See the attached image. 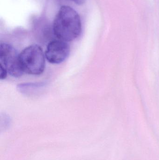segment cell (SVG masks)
Returning <instances> with one entry per match:
<instances>
[{
	"mask_svg": "<svg viewBox=\"0 0 159 160\" xmlns=\"http://www.w3.org/2000/svg\"><path fill=\"white\" fill-rule=\"evenodd\" d=\"M53 34L57 39L66 42L77 38L82 32L80 16L69 6L61 7L52 24Z\"/></svg>",
	"mask_w": 159,
	"mask_h": 160,
	"instance_id": "1",
	"label": "cell"
},
{
	"mask_svg": "<svg viewBox=\"0 0 159 160\" xmlns=\"http://www.w3.org/2000/svg\"><path fill=\"white\" fill-rule=\"evenodd\" d=\"M21 66L24 73L37 76L44 71L45 56L43 49L36 44L26 47L19 53Z\"/></svg>",
	"mask_w": 159,
	"mask_h": 160,
	"instance_id": "2",
	"label": "cell"
},
{
	"mask_svg": "<svg viewBox=\"0 0 159 160\" xmlns=\"http://www.w3.org/2000/svg\"><path fill=\"white\" fill-rule=\"evenodd\" d=\"M0 67L14 78H19L24 73L20 63L19 53L10 44L3 43L0 45Z\"/></svg>",
	"mask_w": 159,
	"mask_h": 160,
	"instance_id": "3",
	"label": "cell"
},
{
	"mask_svg": "<svg viewBox=\"0 0 159 160\" xmlns=\"http://www.w3.org/2000/svg\"><path fill=\"white\" fill-rule=\"evenodd\" d=\"M70 53V47L68 43L58 39L49 41L44 52L48 62L55 64L63 62Z\"/></svg>",
	"mask_w": 159,
	"mask_h": 160,
	"instance_id": "4",
	"label": "cell"
},
{
	"mask_svg": "<svg viewBox=\"0 0 159 160\" xmlns=\"http://www.w3.org/2000/svg\"><path fill=\"white\" fill-rule=\"evenodd\" d=\"M0 69H1V74H0V79L1 80H3L5 79L7 77V75L8 74L7 73V71L5 70V69H4L0 67Z\"/></svg>",
	"mask_w": 159,
	"mask_h": 160,
	"instance_id": "5",
	"label": "cell"
},
{
	"mask_svg": "<svg viewBox=\"0 0 159 160\" xmlns=\"http://www.w3.org/2000/svg\"><path fill=\"white\" fill-rule=\"evenodd\" d=\"M77 5H82L84 4L86 0H70Z\"/></svg>",
	"mask_w": 159,
	"mask_h": 160,
	"instance_id": "6",
	"label": "cell"
}]
</instances>
